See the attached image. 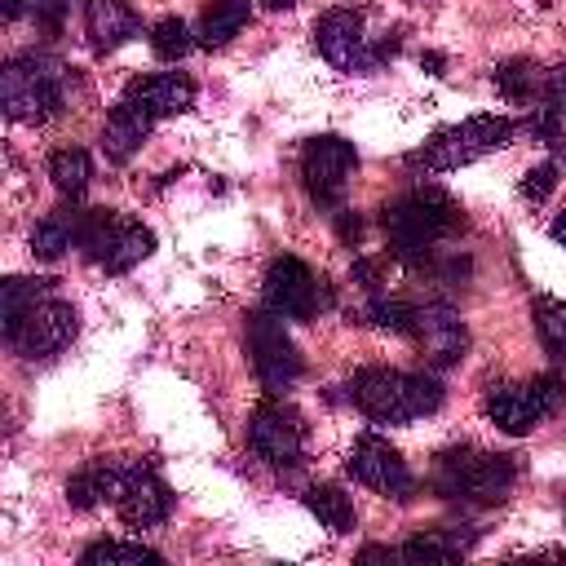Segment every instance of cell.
<instances>
[{
  "label": "cell",
  "instance_id": "16",
  "mask_svg": "<svg viewBox=\"0 0 566 566\" xmlns=\"http://www.w3.org/2000/svg\"><path fill=\"white\" fill-rule=\"evenodd\" d=\"M84 31L93 53H115L142 31V22L128 0H84Z\"/></svg>",
  "mask_w": 566,
  "mask_h": 566
},
{
  "label": "cell",
  "instance_id": "31",
  "mask_svg": "<svg viewBox=\"0 0 566 566\" xmlns=\"http://www.w3.org/2000/svg\"><path fill=\"white\" fill-rule=\"evenodd\" d=\"M367 323L380 327V332H394V336H416V323H420V305L402 301V296H376L367 305Z\"/></svg>",
  "mask_w": 566,
  "mask_h": 566
},
{
  "label": "cell",
  "instance_id": "3",
  "mask_svg": "<svg viewBox=\"0 0 566 566\" xmlns=\"http://www.w3.org/2000/svg\"><path fill=\"white\" fill-rule=\"evenodd\" d=\"M517 469L513 455H495V451H478V447H455L442 451L433 464V491L442 500H473V504H500L513 486Z\"/></svg>",
  "mask_w": 566,
  "mask_h": 566
},
{
  "label": "cell",
  "instance_id": "5",
  "mask_svg": "<svg viewBox=\"0 0 566 566\" xmlns=\"http://www.w3.org/2000/svg\"><path fill=\"white\" fill-rule=\"evenodd\" d=\"M0 102L4 115L18 124H44L62 106V66L49 57H13L0 75Z\"/></svg>",
  "mask_w": 566,
  "mask_h": 566
},
{
  "label": "cell",
  "instance_id": "10",
  "mask_svg": "<svg viewBox=\"0 0 566 566\" xmlns=\"http://www.w3.org/2000/svg\"><path fill=\"white\" fill-rule=\"evenodd\" d=\"M314 49L336 71H363L367 75V71L380 66V53L371 49V40L363 31V13L358 9H327L314 22Z\"/></svg>",
  "mask_w": 566,
  "mask_h": 566
},
{
  "label": "cell",
  "instance_id": "27",
  "mask_svg": "<svg viewBox=\"0 0 566 566\" xmlns=\"http://www.w3.org/2000/svg\"><path fill=\"white\" fill-rule=\"evenodd\" d=\"M88 177H93V164H88V155H84L80 146H62V150L49 155V181H53L66 199H80L84 186H88Z\"/></svg>",
  "mask_w": 566,
  "mask_h": 566
},
{
  "label": "cell",
  "instance_id": "20",
  "mask_svg": "<svg viewBox=\"0 0 566 566\" xmlns=\"http://www.w3.org/2000/svg\"><path fill=\"white\" fill-rule=\"evenodd\" d=\"M75 239H80V208H53L31 230V256L35 261H57V256H66V248Z\"/></svg>",
  "mask_w": 566,
  "mask_h": 566
},
{
  "label": "cell",
  "instance_id": "9",
  "mask_svg": "<svg viewBox=\"0 0 566 566\" xmlns=\"http://www.w3.org/2000/svg\"><path fill=\"white\" fill-rule=\"evenodd\" d=\"M248 447L265 464L292 469V464H301V451H305V424L287 402H279V394H270L265 402H256V411L248 420Z\"/></svg>",
  "mask_w": 566,
  "mask_h": 566
},
{
  "label": "cell",
  "instance_id": "32",
  "mask_svg": "<svg viewBox=\"0 0 566 566\" xmlns=\"http://www.w3.org/2000/svg\"><path fill=\"white\" fill-rule=\"evenodd\" d=\"M190 27L181 22V18H159L155 27H150V49H155V57L159 62H177V57H186L190 53Z\"/></svg>",
  "mask_w": 566,
  "mask_h": 566
},
{
  "label": "cell",
  "instance_id": "34",
  "mask_svg": "<svg viewBox=\"0 0 566 566\" xmlns=\"http://www.w3.org/2000/svg\"><path fill=\"white\" fill-rule=\"evenodd\" d=\"M557 164L548 159V164H535V168H526V177H522V195L531 199V203H544L548 195H553V186H557Z\"/></svg>",
  "mask_w": 566,
  "mask_h": 566
},
{
  "label": "cell",
  "instance_id": "35",
  "mask_svg": "<svg viewBox=\"0 0 566 566\" xmlns=\"http://www.w3.org/2000/svg\"><path fill=\"white\" fill-rule=\"evenodd\" d=\"M336 234H340L345 243H354V239L363 234V221H358L354 212H340V221H336Z\"/></svg>",
  "mask_w": 566,
  "mask_h": 566
},
{
  "label": "cell",
  "instance_id": "4",
  "mask_svg": "<svg viewBox=\"0 0 566 566\" xmlns=\"http://www.w3.org/2000/svg\"><path fill=\"white\" fill-rule=\"evenodd\" d=\"M517 124L509 115H473L464 124H451L442 133H433L420 150L407 155L411 168H424V172H451V168H464L491 150H504L513 142Z\"/></svg>",
  "mask_w": 566,
  "mask_h": 566
},
{
  "label": "cell",
  "instance_id": "1",
  "mask_svg": "<svg viewBox=\"0 0 566 566\" xmlns=\"http://www.w3.org/2000/svg\"><path fill=\"white\" fill-rule=\"evenodd\" d=\"M380 226H385V239H389V256L411 261V265H424V256H429V248L438 239L464 230V212H460V203L447 190L416 186L402 199L385 203Z\"/></svg>",
  "mask_w": 566,
  "mask_h": 566
},
{
  "label": "cell",
  "instance_id": "36",
  "mask_svg": "<svg viewBox=\"0 0 566 566\" xmlns=\"http://www.w3.org/2000/svg\"><path fill=\"white\" fill-rule=\"evenodd\" d=\"M389 557H398V548H385V544H367V548L358 553V562H389Z\"/></svg>",
  "mask_w": 566,
  "mask_h": 566
},
{
  "label": "cell",
  "instance_id": "18",
  "mask_svg": "<svg viewBox=\"0 0 566 566\" xmlns=\"http://www.w3.org/2000/svg\"><path fill=\"white\" fill-rule=\"evenodd\" d=\"M128 102H137L146 115L164 119V115H181L195 106V80L177 75V71H164V75H146V80H133L128 84Z\"/></svg>",
  "mask_w": 566,
  "mask_h": 566
},
{
  "label": "cell",
  "instance_id": "21",
  "mask_svg": "<svg viewBox=\"0 0 566 566\" xmlns=\"http://www.w3.org/2000/svg\"><path fill=\"white\" fill-rule=\"evenodd\" d=\"M248 18H252V4H248V0H212V4L203 9V18H199V44H203V49L230 44V40L248 27Z\"/></svg>",
  "mask_w": 566,
  "mask_h": 566
},
{
  "label": "cell",
  "instance_id": "2",
  "mask_svg": "<svg viewBox=\"0 0 566 566\" xmlns=\"http://www.w3.org/2000/svg\"><path fill=\"white\" fill-rule=\"evenodd\" d=\"M349 402L376 424H407L416 416H433L442 407V385L424 371L363 367L349 376Z\"/></svg>",
  "mask_w": 566,
  "mask_h": 566
},
{
  "label": "cell",
  "instance_id": "39",
  "mask_svg": "<svg viewBox=\"0 0 566 566\" xmlns=\"http://www.w3.org/2000/svg\"><path fill=\"white\" fill-rule=\"evenodd\" d=\"M261 4H265V9H292L296 0H261Z\"/></svg>",
  "mask_w": 566,
  "mask_h": 566
},
{
  "label": "cell",
  "instance_id": "8",
  "mask_svg": "<svg viewBox=\"0 0 566 566\" xmlns=\"http://www.w3.org/2000/svg\"><path fill=\"white\" fill-rule=\"evenodd\" d=\"M261 296H265V305H270L274 314H283V318H301V323L332 305L327 283H323L305 261H296V256H279V261H270Z\"/></svg>",
  "mask_w": 566,
  "mask_h": 566
},
{
  "label": "cell",
  "instance_id": "24",
  "mask_svg": "<svg viewBox=\"0 0 566 566\" xmlns=\"http://www.w3.org/2000/svg\"><path fill=\"white\" fill-rule=\"evenodd\" d=\"M469 544H473V535H455V526H433V531L411 535L398 548V557H407V562H455Z\"/></svg>",
  "mask_w": 566,
  "mask_h": 566
},
{
  "label": "cell",
  "instance_id": "19",
  "mask_svg": "<svg viewBox=\"0 0 566 566\" xmlns=\"http://www.w3.org/2000/svg\"><path fill=\"white\" fill-rule=\"evenodd\" d=\"M119 486H124V473L111 460H88L80 473L66 478V500L71 509H97L102 500L119 495Z\"/></svg>",
  "mask_w": 566,
  "mask_h": 566
},
{
  "label": "cell",
  "instance_id": "22",
  "mask_svg": "<svg viewBox=\"0 0 566 566\" xmlns=\"http://www.w3.org/2000/svg\"><path fill=\"white\" fill-rule=\"evenodd\" d=\"M526 128L553 150V164L566 168V93H544L539 106L526 115Z\"/></svg>",
  "mask_w": 566,
  "mask_h": 566
},
{
  "label": "cell",
  "instance_id": "38",
  "mask_svg": "<svg viewBox=\"0 0 566 566\" xmlns=\"http://www.w3.org/2000/svg\"><path fill=\"white\" fill-rule=\"evenodd\" d=\"M424 66H433V75H442V57L438 53H424Z\"/></svg>",
  "mask_w": 566,
  "mask_h": 566
},
{
  "label": "cell",
  "instance_id": "13",
  "mask_svg": "<svg viewBox=\"0 0 566 566\" xmlns=\"http://www.w3.org/2000/svg\"><path fill=\"white\" fill-rule=\"evenodd\" d=\"M75 305H66V301H57V296H44L4 340L13 345V354H22V358H49V354H57L71 336H75Z\"/></svg>",
  "mask_w": 566,
  "mask_h": 566
},
{
  "label": "cell",
  "instance_id": "25",
  "mask_svg": "<svg viewBox=\"0 0 566 566\" xmlns=\"http://www.w3.org/2000/svg\"><path fill=\"white\" fill-rule=\"evenodd\" d=\"M150 252H155V234H150L142 221H124L119 234H115V243L106 248L102 265H106L111 274H124V270H133L137 261H146Z\"/></svg>",
  "mask_w": 566,
  "mask_h": 566
},
{
  "label": "cell",
  "instance_id": "30",
  "mask_svg": "<svg viewBox=\"0 0 566 566\" xmlns=\"http://www.w3.org/2000/svg\"><path fill=\"white\" fill-rule=\"evenodd\" d=\"M531 314H535L539 345H544L557 363H566V301H557V296H535Z\"/></svg>",
  "mask_w": 566,
  "mask_h": 566
},
{
  "label": "cell",
  "instance_id": "29",
  "mask_svg": "<svg viewBox=\"0 0 566 566\" xmlns=\"http://www.w3.org/2000/svg\"><path fill=\"white\" fill-rule=\"evenodd\" d=\"M159 562H164V553H155L146 544H119V539H102L80 553V566H159Z\"/></svg>",
  "mask_w": 566,
  "mask_h": 566
},
{
  "label": "cell",
  "instance_id": "28",
  "mask_svg": "<svg viewBox=\"0 0 566 566\" xmlns=\"http://www.w3.org/2000/svg\"><path fill=\"white\" fill-rule=\"evenodd\" d=\"M44 296H53L49 292V279H4V287H0V305H4V336L44 301Z\"/></svg>",
  "mask_w": 566,
  "mask_h": 566
},
{
  "label": "cell",
  "instance_id": "33",
  "mask_svg": "<svg viewBox=\"0 0 566 566\" xmlns=\"http://www.w3.org/2000/svg\"><path fill=\"white\" fill-rule=\"evenodd\" d=\"M22 13H27L35 27L57 31V27H62L66 4H62V0H9V18H22Z\"/></svg>",
  "mask_w": 566,
  "mask_h": 566
},
{
  "label": "cell",
  "instance_id": "14",
  "mask_svg": "<svg viewBox=\"0 0 566 566\" xmlns=\"http://www.w3.org/2000/svg\"><path fill=\"white\" fill-rule=\"evenodd\" d=\"M115 504H119V517L128 526H159L172 513V491L164 486L159 473L133 469V473H124V486H119Z\"/></svg>",
  "mask_w": 566,
  "mask_h": 566
},
{
  "label": "cell",
  "instance_id": "7",
  "mask_svg": "<svg viewBox=\"0 0 566 566\" xmlns=\"http://www.w3.org/2000/svg\"><path fill=\"white\" fill-rule=\"evenodd\" d=\"M248 349H252V367L265 394H283L301 380V354L283 327V314H274L270 305L248 314Z\"/></svg>",
  "mask_w": 566,
  "mask_h": 566
},
{
  "label": "cell",
  "instance_id": "12",
  "mask_svg": "<svg viewBox=\"0 0 566 566\" xmlns=\"http://www.w3.org/2000/svg\"><path fill=\"white\" fill-rule=\"evenodd\" d=\"M345 469H349L354 482H363V486H371V491H380V495H394V500H407L411 486H416L407 460L398 455V447H389V442L376 438V433H363V438L349 447Z\"/></svg>",
  "mask_w": 566,
  "mask_h": 566
},
{
  "label": "cell",
  "instance_id": "37",
  "mask_svg": "<svg viewBox=\"0 0 566 566\" xmlns=\"http://www.w3.org/2000/svg\"><path fill=\"white\" fill-rule=\"evenodd\" d=\"M553 239H557V243H562V248H566V212H562V217H557V221H553Z\"/></svg>",
  "mask_w": 566,
  "mask_h": 566
},
{
  "label": "cell",
  "instance_id": "11",
  "mask_svg": "<svg viewBox=\"0 0 566 566\" xmlns=\"http://www.w3.org/2000/svg\"><path fill=\"white\" fill-rule=\"evenodd\" d=\"M354 168H358V150H354V142H345L336 133L314 137L301 150V181H305L314 203H340Z\"/></svg>",
  "mask_w": 566,
  "mask_h": 566
},
{
  "label": "cell",
  "instance_id": "23",
  "mask_svg": "<svg viewBox=\"0 0 566 566\" xmlns=\"http://www.w3.org/2000/svg\"><path fill=\"white\" fill-rule=\"evenodd\" d=\"M305 509H310V513H314L332 535H349V531H354V522H358L354 500H349L340 486H332V482L310 486V491H305Z\"/></svg>",
  "mask_w": 566,
  "mask_h": 566
},
{
  "label": "cell",
  "instance_id": "26",
  "mask_svg": "<svg viewBox=\"0 0 566 566\" xmlns=\"http://www.w3.org/2000/svg\"><path fill=\"white\" fill-rule=\"evenodd\" d=\"M495 88H500V97H509V102H531L535 93L544 97V71L535 66V62H526V57H509V62H500L495 66Z\"/></svg>",
  "mask_w": 566,
  "mask_h": 566
},
{
  "label": "cell",
  "instance_id": "6",
  "mask_svg": "<svg viewBox=\"0 0 566 566\" xmlns=\"http://www.w3.org/2000/svg\"><path fill=\"white\" fill-rule=\"evenodd\" d=\"M566 402V385L562 376H531L526 385H491L486 389V416L495 420V429L504 433H531L544 416H553Z\"/></svg>",
  "mask_w": 566,
  "mask_h": 566
},
{
  "label": "cell",
  "instance_id": "17",
  "mask_svg": "<svg viewBox=\"0 0 566 566\" xmlns=\"http://www.w3.org/2000/svg\"><path fill=\"white\" fill-rule=\"evenodd\" d=\"M150 124H155V115H146L137 102L124 97L119 106H111V115L102 124V155L111 164H128L142 150V142L150 137Z\"/></svg>",
  "mask_w": 566,
  "mask_h": 566
},
{
  "label": "cell",
  "instance_id": "15",
  "mask_svg": "<svg viewBox=\"0 0 566 566\" xmlns=\"http://www.w3.org/2000/svg\"><path fill=\"white\" fill-rule=\"evenodd\" d=\"M416 340L424 345L429 367H451V363H460V358H464V345H469L464 323H460V318H455V310H451V305H442V301L420 305Z\"/></svg>",
  "mask_w": 566,
  "mask_h": 566
}]
</instances>
